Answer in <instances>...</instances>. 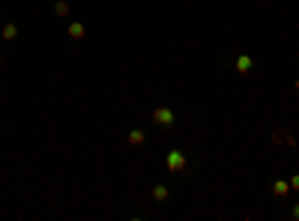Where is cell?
<instances>
[{
    "mask_svg": "<svg viewBox=\"0 0 299 221\" xmlns=\"http://www.w3.org/2000/svg\"><path fill=\"white\" fill-rule=\"evenodd\" d=\"M287 183H290V191H296V194H299V173H293Z\"/></svg>",
    "mask_w": 299,
    "mask_h": 221,
    "instance_id": "30bf717a",
    "label": "cell"
},
{
    "mask_svg": "<svg viewBox=\"0 0 299 221\" xmlns=\"http://www.w3.org/2000/svg\"><path fill=\"white\" fill-rule=\"evenodd\" d=\"M165 167L170 173H177V176H183V173H189V156H186V150H167L165 156Z\"/></svg>",
    "mask_w": 299,
    "mask_h": 221,
    "instance_id": "6da1fadb",
    "label": "cell"
},
{
    "mask_svg": "<svg viewBox=\"0 0 299 221\" xmlns=\"http://www.w3.org/2000/svg\"><path fill=\"white\" fill-rule=\"evenodd\" d=\"M290 218L299 221V203H293V209H290Z\"/></svg>",
    "mask_w": 299,
    "mask_h": 221,
    "instance_id": "8fae6325",
    "label": "cell"
},
{
    "mask_svg": "<svg viewBox=\"0 0 299 221\" xmlns=\"http://www.w3.org/2000/svg\"><path fill=\"white\" fill-rule=\"evenodd\" d=\"M66 36H69V39H72V42H81V39L87 36V27H84L81 21H72V24H69V27H66Z\"/></svg>",
    "mask_w": 299,
    "mask_h": 221,
    "instance_id": "277c9868",
    "label": "cell"
},
{
    "mask_svg": "<svg viewBox=\"0 0 299 221\" xmlns=\"http://www.w3.org/2000/svg\"><path fill=\"white\" fill-rule=\"evenodd\" d=\"M150 120H153L156 128H174V123H177V111H174L170 105H156L153 114H150Z\"/></svg>",
    "mask_w": 299,
    "mask_h": 221,
    "instance_id": "7a4b0ae2",
    "label": "cell"
},
{
    "mask_svg": "<svg viewBox=\"0 0 299 221\" xmlns=\"http://www.w3.org/2000/svg\"><path fill=\"white\" fill-rule=\"evenodd\" d=\"M153 200H156V203H167V200H170V189H167L165 183H156V186H153Z\"/></svg>",
    "mask_w": 299,
    "mask_h": 221,
    "instance_id": "52a82bcc",
    "label": "cell"
},
{
    "mask_svg": "<svg viewBox=\"0 0 299 221\" xmlns=\"http://www.w3.org/2000/svg\"><path fill=\"white\" fill-rule=\"evenodd\" d=\"M269 191H272L275 197H287V194H290V183H287V180H275V183L269 186Z\"/></svg>",
    "mask_w": 299,
    "mask_h": 221,
    "instance_id": "ba28073f",
    "label": "cell"
},
{
    "mask_svg": "<svg viewBox=\"0 0 299 221\" xmlns=\"http://www.w3.org/2000/svg\"><path fill=\"white\" fill-rule=\"evenodd\" d=\"M296 63H299V57H296Z\"/></svg>",
    "mask_w": 299,
    "mask_h": 221,
    "instance_id": "4fadbf2b",
    "label": "cell"
},
{
    "mask_svg": "<svg viewBox=\"0 0 299 221\" xmlns=\"http://www.w3.org/2000/svg\"><path fill=\"white\" fill-rule=\"evenodd\" d=\"M233 72L236 75H251L254 72V57L251 54H236L233 57Z\"/></svg>",
    "mask_w": 299,
    "mask_h": 221,
    "instance_id": "3957f363",
    "label": "cell"
},
{
    "mask_svg": "<svg viewBox=\"0 0 299 221\" xmlns=\"http://www.w3.org/2000/svg\"><path fill=\"white\" fill-rule=\"evenodd\" d=\"M293 90H296V93H299V78H296V81H293Z\"/></svg>",
    "mask_w": 299,
    "mask_h": 221,
    "instance_id": "7c38bea8",
    "label": "cell"
},
{
    "mask_svg": "<svg viewBox=\"0 0 299 221\" xmlns=\"http://www.w3.org/2000/svg\"><path fill=\"white\" fill-rule=\"evenodd\" d=\"M18 24H15V21H6V24H3V30H0V39H3V42H15V39H18Z\"/></svg>",
    "mask_w": 299,
    "mask_h": 221,
    "instance_id": "8992f818",
    "label": "cell"
},
{
    "mask_svg": "<svg viewBox=\"0 0 299 221\" xmlns=\"http://www.w3.org/2000/svg\"><path fill=\"white\" fill-rule=\"evenodd\" d=\"M144 141H147V128H129V135H126L129 147H141Z\"/></svg>",
    "mask_w": 299,
    "mask_h": 221,
    "instance_id": "5b68a950",
    "label": "cell"
},
{
    "mask_svg": "<svg viewBox=\"0 0 299 221\" xmlns=\"http://www.w3.org/2000/svg\"><path fill=\"white\" fill-rule=\"evenodd\" d=\"M69 12H72L69 0H57V3H54V15H57V18H66Z\"/></svg>",
    "mask_w": 299,
    "mask_h": 221,
    "instance_id": "9c48e42d",
    "label": "cell"
}]
</instances>
